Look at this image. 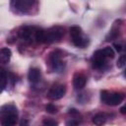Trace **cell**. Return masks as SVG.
<instances>
[{
  "instance_id": "1",
  "label": "cell",
  "mask_w": 126,
  "mask_h": 126,
  "mask_svg": "<svg viewBox=\"0 0 126 126\" xmlns=\"http://www.w3.org/2000/svg\"><path fill=\"white\" fill-rule=\"evenodd\" d=\"M2 126H14L18 118L17 107L13 104H5L1 107Z\"/></svg>"
},
{
  "instance_id": "2",
  "label": "cell",
  "mask_w": 126,
  "mask_h": 126,
  "mask_svg": "<svg viewBox=\"0 0 126 126\" xmlns=\"http://www.w3.org/2000/svg\"><path fill=\"white\" fill-rule=\"evenodd\" d=\"M100 99L102 102H104L108 105L115 106L123 101L124 94H122L120 93H109L108 91L103 90L100 92Z\"/></svg>"
},
{
  "instance_id": "3",
  "label": "cell",
  "mask_w": 126,
  "mask_h": 126,
  "mask_svg": "<svg viewBox=\"0 0 126 126\" xmlns=\"http://www.w3.org/2000/svg\"><path fill=\"white\" fill-rule=\"evenodd\" d=\"M49 62L53 70L56 72H62L64 69V62H62V52L60 50H54L49 54Z\"/></svg>"
},
{
  "instance_id": "4",
  "label": "cell",
  "mask_w": 126,
  "mask_h": 126,
  "mask_svg": "<svg viewBox=\"0 0 126 126\" xmlns=\"http://www.w3.org/2000/svg\"><path fill=\"white\" fill-rule=\"evenodd\" d=\"M64 35V30L61 27H53L51 29H49L48 31H46L45 33V42L47 43H51V42H55V41H59L62 36Z\"/></svg>"
},
{
  "instance_id": "5",
  "label": "cell",
  "mask_w": 126,
  "mask_h": 126,
  "mask_svg": "<svg viewBox=\"0 0 126 126\" xmlns=\"http://www.w3.org/2000/svg\"><path fill=\"white\" fill-rule=\"evenodd\" d=\"M66 94V87L65 85H61V84H56L53 85L50 90L47 93V96L48 98L52 99V100H57L62 98Z\"/></svg>"
},
{
  "instance_id": "6",
  "label": "cell",
  "mask_w": 126,
  "mask_h": 126,
  "mask_svg": "<svg viewBox=\"0 0 126 126\" xmlns=\"http://www.w3.org/2000/svg\"><path fill=\"white\" fill-rule=\"evenodd\" d=\"M106 63V56L104 55L102 49H99V50H96L93 57H92V65L94 68H96V69H99V68H102Z\"/></svg>"
},
{
  "instance_id": "7",
  "label": "cell",
  "mask_w": 126,
  "mask_h": 126,
  "mask_svg": "<svg viewBox=\"0 0 126 126\" xmlns=\"http://www.w3.org/2000/svg\"><path fill=\"white\" fill-rule=\"evenodd\" d=\"M20 36L23 40L27 42H31L32 40V37L35 36V31H33V28L32 27H23L20 30Z\"/></svg>"
},
{
  "instance_id": "8",
  "label": "cell",
  "mask_w": 126,
  "mask_h": 126,
  "mask_svg": "<svg viewBox=\"0 0 126 126\" xmlns=\"http://www.w3.org/2000/svg\"><path fill=\"white\" fill-rule=\"evenodd\" d=\"M87 83V77L82 74V73H77L75 74L74 78H73V86L76 90H81L85 87Z\"/></svg>"
},
{
  "instance_id": "9",
  "label": "cell",
  "mask_w": 126,
  "mask_h": 126,
  "mask_svg": "<svg viewBox=\"0 0 126 126\" xmlns=\"http://www.w3.org/2000/svg\"><path fill=\"white\" fill-rule=\"evenodd\" d=\"M32 1H28V0H22V1H13L12 5H15V8L23 13H27V9L32 7Z\"/></svg>"
},
{
  "instance_id": "10",
  "label": "cell",
  "mask_w": 126,
  "mask_h": 126,
  "mask_svg": "<svg viewBox=\"0 0 126 126\" xmlns=\"http://www.w3.org/2000/svg\"><path fill=\"white\" fill-rule=\"evenodd\" d=\"M40 77H41V73H40L39 69H37V68H31L30 69L29 74H28V79H29L30 83L36 84L40 80Z\"/></svg>"
},
{
  "instance_id": "11",
  "label": "cell",
  "mask_w": 126,
  "mask_h": 126,
  "mask_svg": "<svg viewBox=\"0 0 126 126\" xmlns=\"http://www.w3.org/2000/svg\"><path fill=\"white\" fill-rule=\"evenodd\" d=\"M11 55H12V52H11L10 48H8V47L1 48V50H0V60H1V63L2 64L8 63L10 61Z\"/></svg>"
},
{
  "instance_id": "12",
  "label": "cell",
  "mask_w": 126,
  "mask_h": 126,
  "mask_svg": "<svg viewBox=\"0 0 126 126\" xmlns=\"http://www.w3.org/2000/svg\"><path fill=\"white\" fill-rule=\"evenodd\" d=\"M106 122V115L104 113H97L93 117V123L95 126H102Z\"/></svg>"
},
{
  "instance_id": "13",
  "label": "cell",
  "mask_w": 126,
  "mask_h": 126,
  "mask_svg": "<svg viewBox=\"0 0 126 126\" xmlns=\"http://www.w3.org/2000/svg\"><path fill=\"white\" fill-rule=\"evenodd\" d=\"M72 41H73V43H74L76 46H78V47H85V46H87L88 43H89V39L86 38V37L83 36V35H79V36H77V37L72 38Z\"/></svg>"
},
{
  "instance_id": "14",
  "label": "cell",
  "mask_w": 126,
  "mask_h": 126,
  "mask_svg": "<svg viewBox=\"0 0 126 126\" xmlns=\"http://www.w3.org/2000/svg\"><path fill=\"white\" fill-rule=\"evenodd\" d=\"M45 33H46V31L42 30V29H39V30H36L35 31V36H34V39L41 43V42H45Z\"/></svg>"
},
{
  "instance_id": "15",
  "label": "cell",
  "mask_w": 126,
  "mask_h": 126,
  "mask_svg": "<svg viewBox=\"0 0 126 126\" xmlns=\"http://www.w3.org/2000/svg\"><path fill=\"white\" fill-rule=\"evenodd\" d=\"M69 32H70V34H71V37H72V38L77 37V36H79V35H82V30H81V28L78 27V26H73V27H71L70 30H69Z\"/></svg>"
},
{
  "instance_id": "16",
  "label": "cell",
  "mask_w": 126,
  "mask_h": 126,
  "mask_svg": "<svg viewBox=\"0 0 126 126\" xmlns=\"http://www.w3.org/2000/svg\"><path fill=\"white\" fill-rule=\"evenodd\" d=\"M102 51H103L104 55H105L106 57H109V58H113L114 55H115V52H114L113 48L110 47V46H106V47H104V48L102 49Z\"/></svg>"
},
{
  "instance_id": "17",
  "label": "cell",
  "mask_w": 126,
  "mask_h": 126,
  "mask_svg": "<svg viewBox=\"0 0 126 126\" xmlns=\"http://www.w3.org/2000/svg\"><path fill=\"white\" fill-rule=\"evenodd\" d=\"M79 124H80V119H78L77 117H72L68 119L66 122V126H78Z\"/></svg>"
},
{
  "instance_id": "18",
  "label": "cell",
  "mask_w": 126,
  "mask_h": 126,
  "mask_svg": "<svg viewBox=\"0 0 126 126\" xmlns=\"http://www.w3.org/2000/svg\"><path fill=\"white\" fill-rule=\"evenodd\" d=\"M1 73H2V91H4L6 86H7V80L9 78H8V74L6 73V71L3 68H2V72Z\"/></svg>"
},
{
  "instance_id": "19",
  "label": "cell",
  "mask_w": 126,
  "mask_h": 126,
  "mask_svg": "<svg viewBox=\"0 0 126 126\" xmlns=\"http://www.w3.org/2000/svg\"><path fill=\"white\" fill-rule=\"evenodd\" d=\"M45 110H46L48 113H50V114H54V113L57 112V107H56L54 104H52V103H48V104H46V106H45Z\"/></svg>"
},
{
  "instance_id": "20",
  "label": "cell",
  "mask_w": 126,
  "mask_h": 126,
  "mask_svg": "<svg viewBox=\"0 0 126 126\" xmlns=\"http://www.w3.org/2000/svg\"><path fill=\"white\" fill-rule=\"evenodd\" d=\"M116 65H117L118 68H122V67H124V66L126 65V54H125V55H121V56L118 58Z\"/></svg>"
},
{
  "instance_id": "21",
  "label": "cell",
  "mask_w": 126,
  "mask_h": 126,
  "mask_svg": "<svg viewBox=\"0 0 126 126\" xmlns=\"http://www.w3.org/2000/svg\"><path fill=\"white\" fill-rule=\"evenodd\" d=\"M42 126H58L57 121L53 120V119H44L42 122Z\"/></svg>"
},
{
  "instance_id": "22",
  "label": "cell",
  "mask_w": 126,
  "mask_h": 126,
  "mask_svg": "<svg viewBox=\"0 0 126 126\" xmlns=\"http://www.w3.org/2000/svg\"><path fill=\"white\" fill-rule=\"evenodd\" d=\"M113 46H114V48H115V50H116L117 52H120V51L122 50V46H121V44L114 43V44H113Z\"/></svg>"
},
{
  "instance_id": "23",
  "label": "cell",
  "mask_w": 126,
  "mask_h": 126,
  "mask_svg": "<svg viewBox=\"0 0 126 126\" xmlns=\"http://www.w3.org/2000/svg\"><path fill=\"white\" fill-rule=\"evenodd\" d=\"M20 126H29V121L27 119H23L20 123Z\"/></svg>"
},
{
  "instance_id": "24",
  "label": "cell",
  "mask_w": 126,
  "mask_h": 126,
  "mask_svg": "<svg viewBox=\"0 0 126 126\" xmlns=\"http://www.w3.org/2000/svg\"><path fill=\"white\" fill-rule=\"evenodd\" d=\"M120 112H121L122 114H126V104H124V105L120 108Z\"/></svg>"
},
{
  "instance_id": "25",
  "label": "cell",
  "mask_w": 126,
  "mask_h": 126,
  "mask_svg": "<svg viewBox=\"0 0 126 126\" xmlns=\"http://www.w3.org/2000/svg\"><path fill=\"white\" fill-rule=\"evenodd\" d=\"M124 76L126 77V69H125V71H124Z\"/></svg>"
}]
</instances>
